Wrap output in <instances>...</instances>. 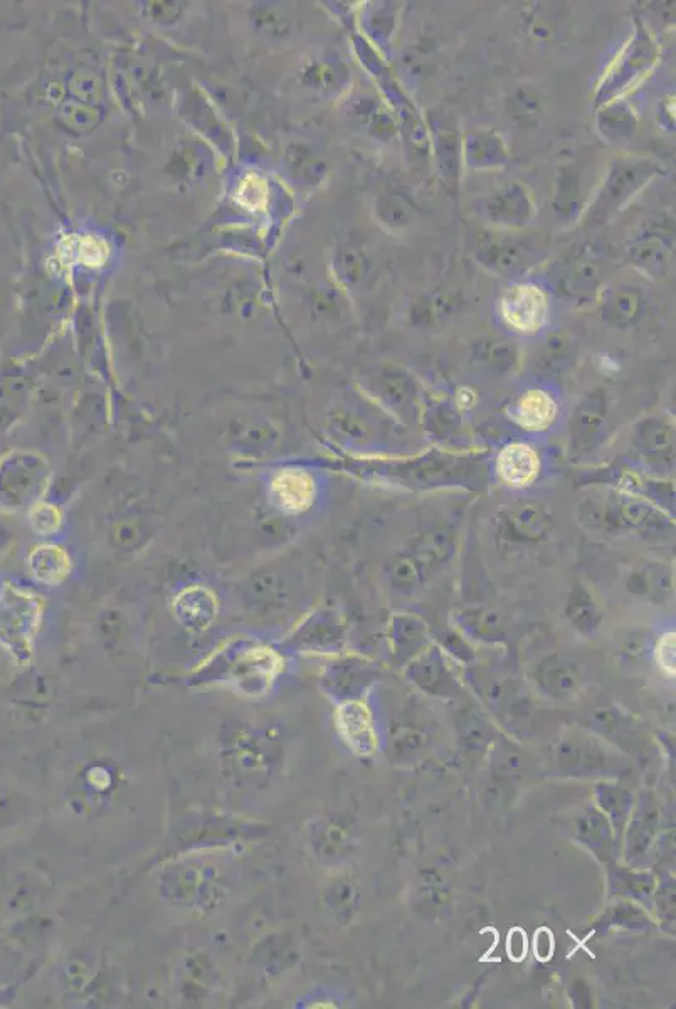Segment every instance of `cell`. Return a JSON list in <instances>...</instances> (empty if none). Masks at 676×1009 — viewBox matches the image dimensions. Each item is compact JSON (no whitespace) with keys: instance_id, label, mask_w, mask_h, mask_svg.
Wrapping results in <instances>:
<instances>
[{"instance_id":"obj_1","label":"cell","mask_w":676,"mask_h":1009,"mask_svg":"<svg viewBox=\"0 0 676 1009\" xmlns=\"http://www.w3.org/2000/svg\"><path fill=\"white\" fill-rule=\"evenodd\" d=\"M661 165L653 159L634 157L614 162L601 191L592 202L587 219L591 224H604L628 204L638 192L660 174Z\"/></svg>"},{"instance_id":"obj_2","label":"cell","mask_w":676,"mask_h":1009,"mask_svg":"<svg viewBox=\"0 0 676 1009\" xmlns=\"http://www.w3.org/2000/svg\"><path fill=\"white\" fill-rule=\"evenodd\" d=\"M500 315L513 332L535 335L549 320L547 295L534 285L510 288L500 302Z\"/></svg>"},{"instance_id":"obj_3","label":"cell","mask_w":676,"mask_h":1009,"mask_svg":"<svg viewBox=\"0 0 676 1009\" xmlns=\"http://www.w3.org/2000/svg\"><path fill=\"white\" fill-rule=\"evenodd\" d=\"M508 418L523 433L542 434L554 428L560 418V402L544 387H530L513 399Z\"/></svg>"},{"instance_id":"obj_4","label":"cell","mask_w":676,"mask_h":1009,"mask_svg":"<svg viewBox=\"0 0 676 1009\" xmlns=\"http://www.w3.org/2000/svg\"><path fill=\"white\" fill-rule=\"evenodd\" d=\"M483 211L495 226L518 229L534 219L535 204L527 185L510 180L486 197Z\"/></svg>"},{"instance_id":"obj_5","label":"cell","mask_w":676,"mask_h":1009,"mask_svg":"<svg viewBox=\"0 0 676 1009\" xmlns=\"http://www.w3.org/2000/svg\"><path fill=\"white\" fill-rule=\"evenodd\" d=\"M495 473L498 480L512 490L532 487L542 473L539 451L525 441L507 443L495 458Z\"/></svg>"},{"instance_id":"obj_6","label":"cell","mask_w":676,"mask_h":1009,"mask_svg":"<svg viewBox=\"0 0 676 1009\" xmlns=\"http://www.w3.org/2000/svg\"><path fill=\"white\" fill-rule=\"evenodd\" d=\"M271 493L276 505L286 513L307 512L317 500V481L307 471L288 468L273 478Z\"/></svg>"},{"instance_id":"obj_7","label":"cell","mask_w":676,"mask_h":1009,"mask_svg":"<svg viewBox=\"0 0 676 1009\" xmlns=\"http://www.w3.org/2000/svg\"><path fill=\"white\" fill-rule=\"evenodd\" d=\"M656 58H658V49H656L655 43L651 41L648 32L638 24V32L634 36L633 43L623 54V58L619 59L618 68L609 78L608 85H604L599 98L603 100L604 96L606 98L613 96L616 91L628 85L629 81L640 76V73H643L645 69L650 68Z\"/></svg>"},{"instance_id":"obj_8","label":"cell","mask_w":676,"mask_h":1009,"mask_svg":"<svg viewBox=\"0 0 676 1009\" xmlns=\"http://www.w3.org/2000/svg\"><path fill=\"white\" fill-rule=\"evenodd\" d=\"M407 677L429 695H451L456 687L443 655L436 646H426L412 658Z\"/></svg>"},{"instance_id":"obj_9","label":"cell","mask_w":676,"mask_h":1009,"mask_svg":"<svg viewBox=\"0 0 676 1009\" xmlns=\"http://www.w3.org/2000/svg\"><path fill=\"white\" fill-rule=\"evenodd\" d=\"M463 154L471 169H500L510 159L505 138L492 128H480L468 133L463 142Z\"/></svg>"},{"instance_id":"obj_10","label":"cell","mask_w":676,"mask_h":1009,"mask_svg":"<svg viewBox=\"0 0 676 1009\" xmlns=\"http://www.w3.org/2000/svg\"><path fill=\"white\" fill-rule=\"evenodd\" d=\"M537 683L540 690L549 697L571 698L581 690V670L574 661L562 656H552L539 666Z\"/></svg>"},{"instance_id":"obj_11","label":"cell","mask_w":676,"mask_h":1009,"mask_svg":"<svg viewBox=\"0 0 676 1009\" xmlns=\"http://www.w3.org/2000/svg\"><path fill=\"white\" fill-rule=\"evenodd\" d=\"M476 259L486 270L497 275H513L525 268L529 261V251L517 239H488L476 249Z\"/></svg>"},{"instance_id":"obj_12","label":"cell","mask_w":676,"mask_h":1009,"mask_svg":"<svg viewBox=\"0 0 676 1009\" xmlns=\"http://www.w3.org/2000/svg\"><path fill=\"white\" fill-rule=\"evenodd\" d=\"M606 428V402L603 397L591 396L577 407L571 421V438L574 448L589 451L603 436Z\"/></svg>"},{"instance_id":"obj_13","label":"cell","mask_w":676,"mask_h":1009,"mask_svg":"<svg viewBox=\"0 0 676 1009\" xmlns=\"http://www.w3.org/2000/svg\"><path fill=\"white\" fill-rule=\"evenodd\" d=\"M601 283H603L601 266L592 259H579L559 276L557 290L571 302L584 303L597 295Z\"/></svg>"},{"instance_id":"obj_14","label":"cell","mask_w":676,"mask_h":1009,"mask_svg":"<svg viewBox=\"0 0 676 1009\" xmlns=\"http://www.w3.org/2000/svg\"><path fill=\"white\" fill-rule=\"evenodd\" d=\"M507 523L515 539L522 542H540L549 535L552 517L542 503L523 500L510 508Z\"/></svg>"},{"instance_id":"obj_15","label":"cell","mask_w":676,"mask_h":1009,"mask_svg":"<svg viewBox=\"0 0 676 1009\" xmlns=\"http://www.w3.org/2000/svg\"><path fill=\"white\" fill-rule=\"evenodd\" d=\"M428 643L426 624L412 614H394L389 623V645L399 660H412Z\"/></svg>"},{"instance_id":"obj_16","label":"cell","mask_w":676,"mask_h":1009,"mask_svg":"<svg viewBox=\"0 0 676 1009\" xmlns=\"http://www.w3.org/2000/svg\"><path fill=\"white\" fill-rule=\"evenodd\" d=\"M643 303V295L638 288L629 285L614 286L606 291L601 305L604 322L618 328L631 327L640 320Z\"/></svg>"},{"instance_id":"obj_17","label":"cell","mask_w":676,"mask_h":1009,"mask_svg":"<svg viewBox=\"0 0 676 1009\" xmlns=\"http://www.w3.org/2000/svg\"><path fill=\"white\" fill-rule=\"evenodd\" d=\"M555 761L566 772H596L606 767V754L591 739H566L557 745Z\"/></svg>"},{"instance_id":"obj_18","label":"cell","mask_w":676,"mask_h":1009,"mask_svg":"<svg viewBox=\"0 0 676 1009\" xmlns=\"http://www.w3.org/2000/svg\"><path fill=\"white\" fill-rule=\"evenodd\" d=\"M574 833L577 840L594 851L596 856L608 858L613 845V828L608 816L601 809H584L574 821Z\"/></svg>"},{"instance_id":"obj_19","label":"cell","mask_w":676,"mask_h":1009,"mask_svg":"<svg viewBox=\"0 0 676 1009\" xmlns=\"http://www.w3.org/2000/svg\"><path fill=\"white\" fill-rule=\"evenodd\" d=\"M455 535L446 529H433L419 535L411 554L423 567L424 574L443 567L455 554Z\"/></svg>"},{"instance_id":"obj_20","label":"cell","mask_w":676,"mask_h":1009,"mask_svg":"<svg viewBox=\"0 0 676 1009\" xmlns=\"http://www.w3.org/2000/svg\"><path fill=\"white\" fill-rule=\"evenodd\" d=\"M377 389L382 401L386 402L392 411L401 413L402 416H411L414 413L418 391L414 382L404 372L384 370L377 381Z\"/></svg>"},{"instance_id":"obj_21","label":"cell","mask_w":676,"mask_h":1009,"mask_svg":"<svg viewBox=\"0 0 676 1009\" xmlns=\"http://www.w3.org/2000/svg\"><path fill=\"white\" fill-rule=\"evenodd\" d=\"M613 505L623 532L631 529H661L668 523L660 510L641 498L619 495L613 498Z\"/></svg>"},{"instance_id":"obj_22","label":"cell","mask_w":676,"mask_h":1009,"mask_svg":"<svg viewBox=\"0 0 676 1009\" xmlns=\"http://www.w3.org/2000/svg\"><path fill=\"white\" fill-rule=\"evenodd\" d=\"M597 128L609 142H628L629 138H633L636 128H638L636 111L621 101L608 103L597 115Z\"/></svg>"},{"instance_id":"obj_23","label":"cell","mask_w":676,"mask_h":1009,"mask_svg":"<svg viewBox=\"0 0 676 1009\" xmlns=\"http://www.w3.org/2000/svg\"><path fill=\"white\" fill-rule=\"evenodd\" d=\"M566 616L577 633L584 636L596 633L603 621V614L597 608L594 597L582 586L574 587L567 597Z\"/></svg>"},{"instance_id":"obj_24","label":"cell","mask_w":676,"mask_h":1009,"mask_svg":"<svg viewBox=\"0 0 676 1009\" xmlns=\"http://www.w3.org/2000/svg\"><path fill=\"white\" fill-rule=\"evenodd\" d=\"M286 172L302 184H318L327 174V164L307 145H290L285 152Z\"/></svg>"},{"instance_id":"obj_25","label":"cell","mask_w":676,"mask_h":1009,"mask_svg":"<svg viewBox=\"0 0 676 1009\" xmlns=\"http://www.w3.org/2000/svg\"><path fill=\"white\" fill-rule=\"evenodd\" d=\"M458 621H460L461 628L465 629L466 633L475 640L495 643V641H502L505 638V624H503L502 616L495 609L485 608V606L465 609V611H461Z\"/></svg>"},{"instance_id":"obj_26","label":"cell","mask_w":676,"mask_h":1009,"mask_svg":"<svg viewBox=\"0 0 676 1009\" xmlns=\"http://www.w3.org/2000/svg\"><path fill=\"white\" fill-rule=\"evenodd\" d=\"M436 165L441 179L449 185L460 182L461 142L458 133L451 128H441L434 137Z\"/></svg>"},{"instance_id":"obj_27","label":"cell","mask_w":676,"mask_h":1009,"mask_svg":"<svg viewBox=\"0 0 676 1009\" xmlns=\"http://www.w3.org/2000/svg\"><path fill=\"white\" fill-rule=\"evenodd\" d=\"M629 258L634 265L640 266L650 275L660 276L665 273L670 259V246L660 236H643L633 241L628 249Z\"/></svg>"},{"instance_id":"obj_28","label":"cell","mask_w":676,"mask_h":1009,"mask_svg":"<svg viewBox=\"0 0 676 1009\" xmlns=\"http://www.w3.org/2000/svg\"><path fill=\"white\" fill-rule=\"evenodd\" d=\"M507 113L520 130H534L539 127L540 118L544 113L539 93L529 86L517 88L507 100Z\"/></svg>"},{"instance_id":"obj_29","label":"cell","mask_w":676,"mask_h":1009,"mask_svg":"<svg viewBox=\"0 0 676 1009\" xmlns=\"http://www.w3.org/2000/svg\"><path fill=\"white\" fill-rule=\"evenodd\" d=\"M540 352V365L547 372H564L577 357L576 340L566 332H550L545 335Z\"/></svg>"},{"instance_id":"obj_30","label":"cell","mask_w":676,"mask_h":1009,"mask_svg":"<svg viewBox=\"0 0 676 1009\" xmlns=\"http://www.w3.org/2000/svg\"><path fill=\"white\" fill-rule=\"evenodd\" d=\"M675 431L661 419H646L634 431V446L646 456H660L673 448Z\"/></svg>"},{"instance_id":"obj_31","label":"cell","mask_w":676,"mask_h":1009,"mask_svg":"<svg viewBox=\"0 0 676 1009\" xmlns=\"http://www.w3.org/2000/svg\"><path fill=\"white\" fill-rule=\"evenodd\" d=\"M249 21L254 31L271 39H283L293 31L290 12L278 4H256L249 9Z\"/></svg>"},{"instance_id":"obj_32","label":"cell","mask_w":676,"mask_h":1009,"mask_svg":"<svg viewBox=\"0 0 676 1009\" xmlns=\"http://www.w3.org/2000/svg\"><path fill=\"white\" fill-rule=\"evenodd\" d=\"M375 216L391 231H407L416 221V211L399 194H381L375 201Z\"/></svg>"},{"instance_id":"obj_33","label":"cell","mask_w":676,"mask_h":1009,"mask_svg":"<svg viewBox=\"0 0 676 1009\" xmlns=\"http://www.w3.org/2000/svg\"><path fill=\"white\" fill-rule=\"evenodd\" d=\"M581 179L574 167H564L557 175L554 209L562 219H571L581 209Z\"/></svg>"},{"instance_id":"obj_34","label":"cell","mask_w":676,"mask_h":1009,"mask_svg":"<svg viewBox=\"0 0 676 1009\" xmlns=\"http://www.w3.org/2000/svg\"><path fill=\"white\" fill-rule=\"evenodd\" d=\"M342 720L345 722L344 732L349 735L350 742L354 744V749L369 754L374 751L375 737L370 727L369 710L362 703H349L344 708Z\"/></svg>"},{"instance_id":"obj_35","label":"cell","mask_w":676,"mask_h":1009,"mask_svg":"<svg viewBox=\"0 0 676 1009\" xmlns=\"http://www.w3.org/2000/svg\"><path fill=\"white\" fill-rule=\"evenodd\" d=\"M101 118L103 115H101L100 108L83 105L73 98L61 101L58 106L59 122L63 123V127L68 128L69 132L76 133V135H86V133L93 132L100 125Z\"/></svg>"},{"instance_id":"obj_36","label":"cell","mask_w":676,"mask_h":1009,"mask_svg":"<svg viewBox=\"0 0 676 1009\" xmlns=\"http://www.w3.org/2000/svg\"><path fill=\"white\" fill-rule=\"evenodd\" d=\"M424 576L426 574H424L423 567L419 566L418 560L412 557L411 552L392 555L391 559L387 560V582L394 591H414L421 584Z\"/></svg>"},{"instance_id":"obj_37","label":"cell","mask_w":676,"mask_h":1009,"mask_svg":"<svg viewBox=\"0 0 676 1009\" xmlns=\"http://www.w3.org/2000/svg\"><path fill=\"white\" fill-rule=\"evenodd\" d=\"M68 93L69 98L80 101L83 105L100 108L105 100V83L93 69H76L68 78Z\"/></svg>"},{"instance_id":"obj_38","label":"cell","mask_w":676,"mask_h":1009,"mask_svg":"<svg viewBox=\"0 0 676 1009\" xmlns=\"http://www.w3.org/2000/svg\"><path fill=\"white\" fill-rule=\"evenodd\" d=\"M478 357L498 374H507L517 367L520 352L513 340L490 339L480 345Z\"/></svg>"},{"instance_id":"obj_39","label":"cell","mask_w":676,"mask_h":1009,"mask_svg":"<svg viewBox=\"0 0 676 1009\" xmlns=\"http://www.w3.org/2000/svg\"><path fill=\"white\" fill-rule=\"evenodd\" d=\"M596 799L599 809L608 816L609 821H613L616 826H624L633 809V796L628 791L618 786L601 784L597 786Z\"/></svg>"},{"instance_id":"obj_40","label":"cell","mask_w":676,"mask_h":1009,"mask_svg":"<svg viewBox=\"0 0 676 1009\" xmlns=\"http://www.w3.org/2000/svg\"><path fill=\"white\" fill-rule=\"evenodd\" d=\"M634 591L651 599H668L673 592V577L670 569L663 566H650L633 579Z\"/></svg>"},{"instance_id":"obj_41","label":"cell","mask_w":676,"mask_h":1009,"mask_svg":"<svg viewBox=\"0 0 676 1009\" xmlns=\"http://www.w3.org/2000/svg\"><path fill=\"white\" fill-rule=\"evenodd\" d=\"M344 80V69L333 61H313L302 71V81L315 90H333Z\"/></svg>"},{"instance_id":"obj_42","label":"cell","mask_w":676,"mask_h":1009,"mask_svg":"<svg viewBox=\"0 0 676 1009\" xmlns=\"http://www.w3.org/2000/svg\"><path fill=\"white\" fill-rule=\"evenodd\" d=\"M421 745H423V735L411 727H397L392 732L391 742H389L392 756L396 759H407L414 752H418Z\"/></svg>"},{"instance_id":"obj_43","label":"cell","mask_w":676,"mask_h":1009,"mask_svg":"<svg viewBox=\"0 0 676 1009\" xmlns=\"http://www.w3.org/2000/svg\"><path fill=\"white\" fill-rule=\"evenodd\" d=\"M337 270L347 285H354L364 276L365 259L359 249H340L337 256Z\"/></svg>"},{"instance_id":"obj_44","label":"cell","mask_w":676,"mask_h":1009,"mask_svg":"<svg viewBox=\"0 0 676 1009\" xmlns=\"http://www.w3.org/2000/svg\"><path fill=\"white\" fill-rule=\"evenodd\" d=\"M653 830H655V813H641L638 818L631 821V835H629V843L634 848V853L641 855L643 851L648 848V843L651 841V836H653Z\"/></svg>"},{"instance_id":"obj_45","label":"cell","mask_w":676,"mask_h":1009,"mask_svg":"<svg viewBox=\"0 0 676 1009\" xmlns=\"http://www.w3.org/2000/svg\"><path fill=\"white\" fill-rule=\"evenodd\" d=\"M367 125H369L370 133L381 140H389L396 133V125H394L389 111L379 108V106H374L367 113Z\"/></svg>"},{"instance_id":"obj_46","label":"cell","mask_w":676,"mask_h":1009,"mask_svg":"<svg viewBox=\"0 0 676 1009\" xmlns=\"http://www.w3.org/2000/svg\"><path fill=\"white\" fill-rule=\"evenodd\" d=\"M655 658L661 670L668 675H675V631H666L658 638Z\"/></svg>"},{"instance_id":"obj_47","label":"cell","mask_w":676,"mask_h":1009,"mask_svg":"<svg viewBox=\"0 0 676 1009\" xmlns=\"http://www.w3.org/2000/svg\"><path fill=\"white\" fill-rule=\"evenodd\" d=\"M461 735H463V740H465L466 745L473 749V751H481L483 747L490 744V732L486 729L485 725H481L476 719H466L463 720L461 724Z\"/></svg>"},{"instance_id":"obj_48","label":"cell","mask_w":676,"mask_h":1009,"mask_svg":"<svg viewBox=\"0 0 676 1009\" xmlns=\"http://www.w3.org/2000/svg\"><path fill=\"white\" fill-rule=\"evenodd\" d=\"M143 12L150 21L167 24V22L179 19L182 7L179 2H147L143 7Z\"/></svg>"},{"instance_id":"obj_49","label":"cell","mask_w":676,"mask_h":1009,"mask_svg":"<svg viewBox=\"0 0 676 1009\" xmlns=\"http://www.w3.org/2000/svg\"><path fill=\"white\" fill-rule=\"evenodd\" d=\"M175 159L179 160V167L182 169L180 174H184L185 177H201L204 174V162L196 148H180Z\"/></svg>"},{"instance_id":"obj_50","label":"cell","mask_w":676,"mask_h":1009,"mask_svg":"<svg viewBox=\"0 0 676 1009\" xmlns=\"http://www.w3.org/2000/svg\"><path fill=\"white\" fill-rule=\"evenodd\" d=\"M552 952H554V939L550 936L549 930H539L535 936V956L542 961H547L552 956Z\"/></svg>"},{"instance_id":"obj_51","label":"cell","mask_w":676,"mask_h":1009,"mask_svg":"<svg viewBox=\"0 0 676 1009\" xmlns=\"http://www.w3.org/2000/svg\"><path fill=\"white\" fill-rule=\"evenodd\" d=\"M508 954L515 961H520L527 954V939L523 936L522 930L515 929L510 932V937H508Z\"/></svg>"},{"instance_id":"obj_52","label":"cell","mask_w":676,"mask_h":1009,"mask_svg":"<svg viewBox=\"0 0 676 1009\" xmlns=\"http://www.w3.org/2000/svg\"><path fill=\"white\" fill-rule=\"evenodd\" d=\"M520 764H522V757L518 756L517 752H513L512 749H505L502 754H498V767L505 774H512V771H517Z\"/></svg>"}]
</instances>
